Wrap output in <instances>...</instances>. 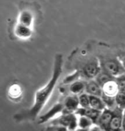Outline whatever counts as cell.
<instances>
[{
	"mask_svg": "<svg viewBox=\"0 0 125 131\" xmlns=\"http://www.w3.org/2000/svg\"><path fill=\"white\" fill-rule=\"evenodd\" d=\"M62 56L60 54H57L55 57L53 68V73L50 81L44 88L40 89L36 93L35 104L30 110L23 114H21L17 118L18 119H34L38 113L44 107L48 98L53 91L56 83L60 78L62 73Z\"/></svg>",
	"mask_w": 125,
	"mask_h": 131,
	"instance_id": "1",
	"label": "cell"
},
{
	"mask_svg": "<svg viewBox=\"0 0 125 131\" xmlns=\"http://www.w3.org/2000/svg\"><path fill=\"white\" fill-rule=\"evenodd\" d=\"M102 71L117 78L125 74V68L118 59L115 57H103L99 60Z\"/></svg>",
	"mask_w": 125,
	"mask_h": 131,
	"instance_id": "2",
	"label": "cell"
},
{
	"mask_svg": "<svg viewBox=\"0 0 125 131\" xmlns=\"http://www.w3.org/2000/svg\"><path fill=\"white\" fill-rule=\"evenodd\" d=\"M78 116L76 113H63L52 122L53 125L60 126L66 128L68 131H75L78 128Z\"/></svg>",
	"mask_w": 125,
	"mask_h": 131,
	"instance_id": "3",
	"label": "cell"
},
{
	"mask_svg": "<svg viewBox=\"0 0 125 131\" xmlns=\"http://www.w3.org/2000/svg\"><path fill=\"white\" fill-rule=\"evenodd\" d=\"M101 66L98 59H93L89 60L82 68V74L87 79L95 78L101 71Z\"/></svg>",
	"mask_w": 125,
	"mask_h": 131,
	"instance_id": "4",
	"label": "cell"
},
{
	"mask_svg": "<svg viewBox=\"0 0 125 131\" xmlns=\"http://www.w3.org/2000/svg\"><path fill=\"white\" fill-rule=\"evenodd\" d=\"M113 111V115L107 131H123V110L116 107Z\"/></svg>",
	"mask_w": 125,
	"mask_h": 131,
	"instance_id": "5",
	"label": "cell"
},
{
	"mask_svg": "<svg viewBox=\"0 0 125 131\" xmlns=\"http://www.w3.org/2000/svg\"><path fill=\"white\" fill-rule=\"evenodd\" d=\"M63 113H75L80 107L78 96L72 95L67 96L64 100Z\"/></svg>",
	"mask_w": 125,
	"mask_h": 131,
	"instance_id": "6",
	"label": "cell"
},
{
	"mask_svg": "<svg viewBox=\"0 0 125 131\" xmlns=\"http://www.w3.org/2000/svg\"><path fill=\"white\" fill-rule=\"evenodd\" d=\"M113 115V111L110 108H106L101 112L98 119L97 121V125L101 127L104 130L107 131L109 128L110 123Z\"/></svg>",
	"mask_w": 125,
	"mask_h": 131,
	"instance_id": "7",
	"label": "cell"
},
{
	"mask_svg": "<svg viewBox=\"0 0 125 131\" xmlns=\"http://www.w3.org/2000/svg\"><path fill=\"white\" fill-rule=\"evenodd\" d=\"M76 114L78 116H85L89 118L93 121L94 124H96L97 121L100 116L101 112L97 111V110L93 109V108L89 107V108H82L79 107L77 110Z\"/></svg>",
	"mask_w": 125,
	"mask_h": 131,
	"instance_id": "8",
	"label": "cell"
},
{
	"mask_svg": "<svg viewBox=\"0 0 125 131\" xmlns=\"http://www.w3.org/2000/svg\"><path fill=\"white\" fill-rule=\"evenodd\" d=\"M85 92L90 96L98 97H101L103 93L101 86L99 85L95 80H90L89 82H86Z\"/></svg>",
	"mask_w": 125,
	"mask_h": 131,
	"instance_id": "9",
	"label": "cell"
},
{
	"mask_svg": "<svg viewBox=\"0 0 125 131\" xmlns=\"http://www.w3.org/2000/svg\"><path fill=\"white\" fill-rule=\"evenodd\" d=\"M104 95L110 97H115L119 93V89L116 79L109 81L102 87Z\"/></svg>",
	"mask_w": 125,
	"mask_h": 131,
	"instance_id": "10",
	"label": "cell"
},
{
	"mask_svg": "<svg viewBox=\"0 0 125 131\" xmlns=\"http://www.w3.org/2000/svg\"><path fill=\"white\" fill-rule=\"evenodd\" d=\"M64 105L63 104L59 103L56 104L48 112L40 116L39 119V123H44L46 121H48L49 119L54 116L57 113L63 112Z\"/></svg>",
	"mask_w": 125,
	"mask_h": 131,
	"instance_id": "11",
	"label": "cell"
},
{
	"mask_svg": "<svg viewBox=\"0 0 125 131\" xmlns=\"http://www.w3.org/2000/svg\"><path fill=\"white\" fill-rule=\"evenodd\" d=\"M90 107L100 112L103 111L105 108H106V106L102 101L101 97L90 95Z\"/></svg>",
	"mask_w": 125,
	"mask_h": 131,
	"instance_id": "12",
	"label": "cell"
},
{
	"mask_svg": "<svg viewBox=\"0 0 125 131\" xmlns=\"http://www.w3.org/2000/svg\"><path fill=\"white\" fill-rule=\"evenodd\" d=\"M86 83L82 81H76L70 85V91L73 95L79 96L86 91Z\"/></svg>",
	"mask_w": 125,
	"mask_h": 131,
	"instance_id": "13",
	"label": "cell"
},
{
	"mask_svg": "<svg viewBox=\"0 0 125 131\" xmlns=\"http://www.w3.org/2000/svg\"><path fill=\"white\" fill-rule=\"evenodd\" d=\"M116 78H113V76H112L111 75H110L108 73L105 72V71L101 70V71L97 75V77L95 78V81H97V82L99 84L100 86H101V87L105 85V84H106L107 82H108L109 81H112V80L115 79Z\"/></svg>",
	"mask_w": 125,
	"mask_h": 131,
	"instance_id": "14",
	"label": "cell"
},
{
	"mask_svg": "<svg viewBox=\"0 0 125 131\" xmlns=\"http://www.w3.org/2000/svg\"><path fill=\"white\" fill-rule=\"evenodd\" d=\"M78 128L81 129H90L95 125L92 119L85 116H78Z\"/></svg>",
	"mask_w": 125,
	"mask_h": 131,
	"instance_id": "15",
	"label": "cell"
},
{
	"mask_svg": "<svg viewBox=\"0 0 125 131\" xmlns=\"http://www.w3.org/2000/svg\"><path fill=\"white\" fill-rule=\"evenodd\" d=\"M80 107L89 108L90 107V95L87 93H83L78 96Z\"/></svg>",
	"mask_w": 125,
	"mask_h": 131,
	"instance_id": "16",
	"label": "cell"
},
{
	"mask_svg": "<svg viewBox=\"0 0 125 131\" xmlns=\"http://www.w3.org/2000/svg\"><path fill=\"white\" fill-rule=\"evenodd\" d=\"M101 98L104 103H105L106 108L113 110L117 107L116 103H115V97L108 96L102 94Z\"/></svg>",
	"mask_w": 125,
	"mask_h": 131,
	"instance_id": "17",
	"label": "cell"
},
{
	"mask_svg": "<svg viewBox=\"0 0 125 131\" xmlns=\"http://www.w3.org/2000/svg\"><path fill=\"white\" fill-rule=\"evenodd\" d=\"M117 107L120 109L125 110V93L119 92L115 96Z\"/></svg>",
	"mask_w": 125,
	"mask_h": 131,
	"instance_id": "18",
	"label": "cell"
},
{
	"mask_svg": "<svg viewBox=\"0 0 125 131\" xmlns=\"http://www.w3.org/2000/svg\"><path fill=\"white\" fill-rule=\"evenodd\" d=\"M17 34L21 37H27L31 34V31L28 26L20 25L17 28Z\"/></svg>",
	"mask_w": 125,
	"mask_h": 131,
	"instance_id": "19",
	"label": "cell"
},
{
	"mask_svg": "<svg viewBox=\"0 0 125 131\" xmlns=\"http://www.w3.org/2000/svg\"><path fill=\"white\" fill-rule=\"evenodd\" d=\"M32 17L28 13H24L22 14V17H21L20 21L21 23L20 25H24V26H28L31 23Z\"/></svg>",
	"mask_w": 125,
	"mask_h": 131,
	"instance_id": "20",
	"label": "cell"
},
{
	"mask_svg": "<svg viewBox=\"0 0 125 131\" xmlns=\"http://www.w3.org/2000/svg\"><path fill=\"white\" fill-rule=\"evenodd\" d=\"M119 89V92L125 93V76L124 74L116 78Z\"/></svg>",
	"mask_w": 125,
	"mask_h": 131,
	"instance_id": "21",
	"label": "cell"
},
{
	"mask_svg": "<svg viewBox=\"0 0 125 131\" xmlns=\"http://www.w3.org/2000/svg\"><path fill=\"white\" fill-rule=\"evenodd\" d=\"M47 131H68L66 128L60 126L53 125L51 127H49L47 129Z\"/></svg>",
	"mask_w": 125,
	"mask_h": 131,
	"instance_id": "22",
	"label": "cell"
},
{
	"mask_svg": "<svg viewBox=\"0 0 125 131\" xmlns=\"http://www.w3.org/2000/svg\"><path fill=\"white\" fill-rule=\"evenodd\" d=\"M90 131H105L97 125H94L90 129Z\"/></svg>",
	"mask_w": 125,
	"mask_h": 131,
	"instance_id": "23",
	"label": "cell"
},
{
	"mask_svg": "<svg viewBox=\"0 0 125 131\" xmlns=\"http://www.w3.org/2000/svg\"><path fill=\"white\" fill-rule=\"evenodd\" d=\"M122 129H123V131H125V110L123 111V113Z\"/></svg>",
	"mask_w": 125,
	"mask_h": 131,
	"instance_id": "24",
	"label": "cell"
},
{
	"mask_svg": "<svg viewBox=\"0 0 125 131\" xmlns=\"http://www.w3.org/2000/svg\"><path fill=\"white\" fill-rule=\"evenodd\" d=\"M90 129H81V128H78L75 131H90Z\"/></svg>",
	"mask_w": 125,
	"mask_h": 131,
	"instance_id": "25",
	"label": "cell"
},
{
	"mask_svg": "<svg viewBox=\"0 0 125 131\" xmlns=\"http://www.w3.org/2000/svg\"><path fill=\"white\" fill-rule=\"evenodd\" d=\"M123 65H124V68H125V59H124V60H123Z\"/></svg>",
	"mask_w": 125,
	"mask_h": 131,
	"instance_id": "26",
	"label": "cell"
},
{
	"mask_svg": "<svg viewBox=\"0 0 125 131\" xmlns=\"http://www.w3.org/2000/svg\"><path fill=\"white\" fill-rule=\"evenodd\" d=\"M124 76H125V74H124Z\"/></svg>",
	"mask_w": 125,
	"mask_h": 131,
	"instance_id": "27",
	"label": "cell"
}]
</instances>
